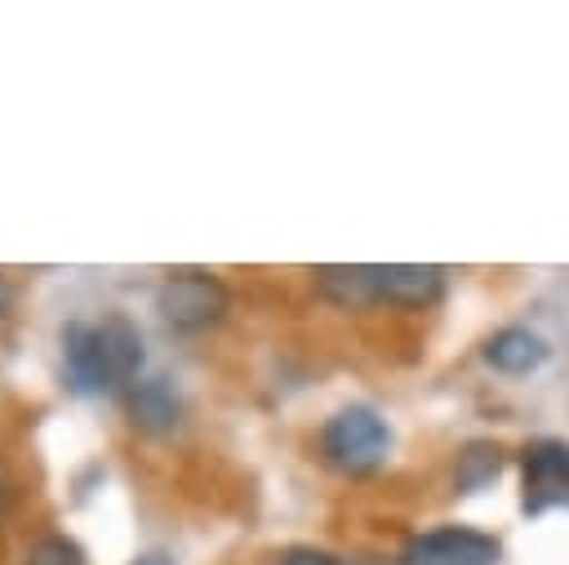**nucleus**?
Segmentation results:
<instances>
[{
	"mask_svg": "<svg viewBox=\"0 0 569 565\" xmlns=\"http://www.w3.org/2000/svg\"><path fill=\"white\" fill-rule=\"evenodd\" d=\"M498 467H502L498 445H485V440L467 445L462 458H458V489H462V494H476L480 485H489V480L498 476Z\"/></svg>",
	"mask_w": 569,
	"mask_h": 565,
	"instance_id": "9b49d317",
	"label": "nucleus"
},
{
	"mask_svg": "<svg viewBox=\"0 0 569 565\" xmlns=\"http://www.w3.org/2000/svg\"><path fill=\"white\" fill-rule=\"evenodd\" d=\"M485 360L498 374H529V369H538L547 360V343L525 325H507L485 343Z\"/></svg>",
	"mask_w": 569,
	"mask_h": 565,
	"instance_id": "1a4fd4ad",
	"label": "nucleus"
},
{
	"mask_svg": "<svg viewBox=\"0 0 569 565\" xmlns=\"http://www.w3.org/2000/svg\"><path fill=\"white\" fill-rule=\"evenodd\" d=\"M27 565H89V561H84L80 543L62 538V534H49V538L31 543V552H27Z\"/></svg>",
	"mask_w": 569,
	"mask_h": 565,
	"instance_id": "f8f14e48",
	"label": "nucleus"
},
{
	"mask_svg": "<svg viewBox=\"0 0 569 565\" xmlns=\"http://www.w3.org/2000/svg\"><path fill=\"white\" fill-rule=\"evenodd\" d=\"M525 485H520V507L529 516H542L551 507H569V440L542 436L525 445Z\"/></svg>",
	"mask_w": 569,
	"mask_h": 565,
	"instance_id": "7ed1b4c3",
	"label": "nucleus"
},
{
	"mask_svg": "<svg viewBox=\"0 0 569 565\" xmlns=\"http://www.w3.org/2000/svg\"><path fill=\"white\" fill-rule=\"evenodd\" d=\"M93 343H98V356H102V369H107L111 387L138 374V365H142V334L133 329L129 316H107L102 325H93Z\"/></svg>",
	"mask_w": 569,
	"mask_h": 565,
	"instance_id": "423d86ee",
	"label": "nucleus"
},
{
	"mask_svg": "<svg viewBox=\"0 0 569 565\" xmlns=\"http://www.w3.org/2000/svg\"><path fill=\"white\" fill-rule=\"evenodd\" d=\"M316 289L338 307H369L373 294V267H316Z\"/></svg>",
	"mask_w": 569,
	"mask_h": 565,
	"instance_id": "9d476101",
	"label": "nucleus"
},
{
	"mask_svg": "<svg viewBox=\"0 0 569 565\" xmlns=\"http://www.w3.org/2000/svg\"><path fill=\"white\" fill-rule=\"evenodd\" d=\"M227 307H231L227 285H222L218 276H209V271H196V267L173 271V276L160 285V294H156V311H160L173 329H182V334H196V329L218 325V320L227 316Z\"/></svg>",
	"mask_w": 569,
	"mask_h": 565,
	"instance_id": "f03ea898",
	"label": "nucleus"
},
{
	"mask_svg": "<svg viewBox=\"0 0 569 565\" xmlns=\"http://www.w3.org/2000/svg\"><path fill=\"white\" fill-rule=\"evenodd\" d=\"M62 365H67V383L80 396H102L111 387L98 343H93V325H67L62 329Z\"/></svg>",
	"mask_w": 569,
	"mask_h": 565,
	"instance_id": "0eeeda50",
	"label": "nucleus"
},
{
	"mask_svg": "<svg viewBox=\"0 0 569 565\" xmlns=\"http://www.w3.org/2000/svg\"><path fill=\"white\" fill-rule=\"evenodd\" d=\"M280 565H338V561H333L329 552H316V547H293Z\"/></svg>",
	"mask_w": 569,
	"mask_h": 565,
	"instance_id": "ddd939ff",
	"label": "nucleus"
},
{
	"mask_svg": "<svg viewBox=\"0 0 569 565\" xmlns=\"http://www.w3.org/2000/svg\"><path fill=\"white\" fill-rule=\"evenodd\" d=\"M133 565H173V561H169V556H164V552H151V556H138V561H133Z\"/></svg>",
	"mask_w": 569,
	"mask_h": 565,
	"instance_id": "4468645a",
	"label": "nucleus"
},
{
	"mask_svg": "<svg viewBox=\"0 0 569 565\" xmlns=\"http://www.w3.org/2000/svg\"><path fill=\"white\" fill-rule=\"evenodd\" d=\"M0 498H9V489H4V480H0Z\"/></svg>",
	"mask_w": 569,
	"mask_h": 565,
	"instance_id": "2eb2a0df",
	"label": "nucleus"
},
{
	"mask_svg": "<svg viewBox=\"0 0 569 565\" xmlns=\"http://www.w3.org/2000/svg\"><path fill=\"white\" fill-rule=\"evenodd\" d=\"M320 449L325 458L347 472V476H369L373 467H382L387 449H391V432L387 423L369 409V405H351V409H338L325 432H320Z\"/></svg>",
	"mask_w": 569,
	"mask_h": 565,
	"instance_id": "f257e3e1",
	"label": "nucleus"
},
{
	"mask_svg": "<svg viewBox=\"0 0 569 565\" xmlns=\"http://www.w3.org/2000/svg\"><path fill=\"white\" fill-rule=\"evenodd\" d=\"M373 294L396 307H431L445 294V271L431 262H373Z\"/></svg>",
	"mask_w": 569,
	"mask_h": 565,
	"instance_id": "39448f33",
	"label": "nucleus"
},
{
	"mask_svg": "<svg viewBox=\"0 0 569 565\" xmlns=\"http://www.w3.org/2000/svg\"><path fill=\"white\" fill-rule=\"evenodd\" d=\"M129 418H133V427H142V432H151V436L173 432L178 418H182V400H178V391L169 387V378L133 383V391H129Z\"/></svg>",
	"mask_w": 569,
	"mask_h": 565,
	"instance_id": "6e6552de",
	"label": "nucleus"
},
{
	"mask_svg": "<svg viewBox=\"0 0 569 565\" xmlns=\"http://www.w3.org/2000/svg\"><path fill=\"white\" fill-rule=\"evenodd\" d=\"M502 547L493 534L467 529V525H440L405 543L396 565H498Z\"/></svg>",
	"mask_w": 569,
	"mask_h": 565,
	"instance_id": "20e7f679",
	"label": "nucleus"
}]
</instances>
